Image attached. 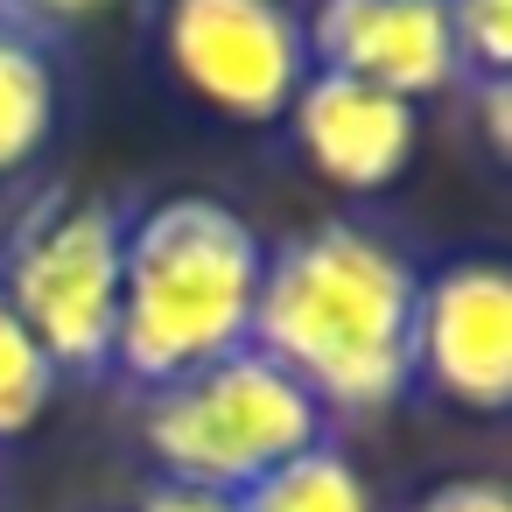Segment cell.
Segmentation results:
<instances>
[{
  "label": "cell",
  "instance_id": "6da1fadb",
  "mask_svg": "<svg viewBox=\"0 0 512 512\" xmlns=\"http://www.w3.org/2000/svg\"><path fill=\"white\" fill-rule=\"evenodd\" d=\"M421 267L358 218H323L267 246L253 351L274 358L323 421H379L414 393Z\"/></svg>",
  "mask_w": 512,
  "mask_h": 512
},
{
  "label": "cell",
  "instance_id": "7a4b0ae2",
  "mask_svg": "<svg viewBox=\"0 0 512 512\" xmlns=\"http://www.w3.org/2000/svg\"><path fill=\"white\" fill-rule=\"evenodd\" d=\"M260 267H267V239L239 204L211 190H169L127 211L113 379L155 393L197 365L246 351Z\"/></svg>",
  "mask_w": 512,
  "mask_h": 512
},
{
  "label": "cell",
  "instance_id": "3957f363",
  "mask_svg": "<svg viewBox=\"0 0 512 512\" xmlns=\"http://www.w3.org/2000/svg\"><path fill=\"white\" fill-rule=\"evenodd\" d=\"M127 204L106 190H36L0 232V302L50 351L64 386L113 379Z\"/></svg>",
  "mask_w": 512,
  "mask_h": 512
},
{
  "label": "cell",
  "instance_id": "277c9868",
  "mask_svg": "<svg viewBox=\"0 0 512 512\" xmlns=\"http://www.w3.org/2000/svg\"><path fill=\"white\" fill-rule=\"evenodd\" d=\"M134 421L155 456V477L211 484L232 498L330 435L323 407L253 344L218 365H197L155 393H134Z\"/></svg>",
  "mask_w": 512,
  "mask_h": 512
},
{
  "label": "cell",
  "instance_id": "5b68a950",
  "mask_svg": "<svg viewBox=\"0 0 512 512\" xmlns=\"http://www.w3.org/2000/svg\"><path fill=\"white\" fill-rule=\"evenodd\" d=\"M162 64L218 120L274 127L309 78L302 8L295 0H162Z\"/></svg>",
  "mask_w": 512,
  "mask_h": 512
},
{
  "label": "cell",
  "instance_id": "8992f818",
  "mask_svg": "<svg viewBox=\"0 0 512 512\" xmlns=\"http://www.w3.org/2000/svg\"><path fill=\"white\" fill-rule=\"evenodd\" d=\"M414 386L456 414L512 407V281L498 253H456L421 274Z\"/></svg>",
  "mask_w": 512,
  "mask_h": 512
},
{
  "label": "cell",
  "instance_id": "52a82bcc",
  "mask_svg": "<svg viewBox=\"0 0 512 512\" xmlns=\"http://www.w3.org/2000/svg\"><path fill=\"white\" fill-rule=\"evenodd\" d=\"M302 43H309V71L379 85L407 106L463 92V57L442 0H309Z\"/></svg>",
  "mask_w": 512,
  "mask_h": 512
},
{
  "label": "cell",
  "instance_id": "ba28073f",
  "mask_svg": "<svg viewBox=\"0 0 512 512\" xmlns=\"http://www.w3.org/2000/svg\"><path fill=\"white\" fill-rule=\"evenodd\" d=\"M288 127H295L302 162L323 183H337L344 197L393 190L414 169V148H421V106H407L379 85L337 78V71L302 78V92L288 106Z\"/></svg>",
  "mask_w": 512,
  "mask_h": 512
},
{
  "label": "cell",
  "instance_id": "9c48e42d",
  "mask_svg": "<svg viewBox=\"0 0 512 512\" xmlns=\"http://www.w3.org/2000/svg\"><path fill=\"white\" fill-rule=\"evenodd\" d=\"M64 127V57L57 43L0 22V183H22Z\"/></svg>",
  "mask_w": 512,
  "mask_h": 512
},
{
  "label": "cell",
  "instance_id": "30bf717a",
  "mask_svg": "<svg viewBox=\"0 0 512 512\" xmlns=\"http://www.w3.org/2000/svg\"><path fill=\"white\" fill-rule=\"evenodd\" d=\"M239 512H379V498H372V477L358 470V456L337 435H323L316 449L288 456L253 491H239Z\"/></svg>",
  "mask_w": 512,
  "mask_h": 512
},
{
  "label": "cell",
  "instance_id": "8fae6325",
  "mask_svg": "<svg viewBox=\"0 0 512 512\" xmlns=\"http://www.w3.org/2000/svg\"><path fill=\"white\" fill-rule=\"evenodd\" d=\"M64 393V372L50 365V351L29 337V323L0 302V442L29 435Z\"/></svg>",
  "mask_w": 512,
  "mask_h": 512
},
{
  "label": "cell",
  "instance_id": "7c38bea8",
  "mask_svg": "<svg viewBox=\"0 0 512 512\" xmlns=\"http://www.w3.org/2000/svg\"><path fill=\"white\" fill-rule=\"evenodd\" d=\"M442 15L463 57V85L512 78V0H442Z\"/></svg>",
  "mask_w": 512,
  "mask_h": 512
},
{
  "label": "cell",
  "instance_id": "4fadbf2b",
  "mask_svg": "<svg viewBox=\"0 0 512 512\" xmlns=\"http://www.w3.org/2000/svg\"><path fill=\"white\" fill-rule=\"evenodd\" d=\"M113 8H127V0H0V22H15V29H29V36L64 50V36L106 22Z\"/></svg>",
  "mask_w": 512,
  "mask_h": 512
},
{
  "label": "cell",
  "instance_id": "5bb4252c",
  "mask_svg": "<svg viewBox=\"0 0 512 512\" xmlns=\"http://www.w3.org/2000/svg\"><path fill=\"white\" fill-rule=\"evenodd\" d=\"M407 512H512V498H505V477H491V470H463V477L428 484Z\"/></svg>",
  "mask_w": 512,
  "mask_h": 512
},
{
  "label": "cell",
  "instance_id": "9a60e30c",
  "mask_svg": "<svg viewBox=\"0 0 512 512\" xmlns=\"http://www.w3.org/2000/svg\"><path fill=\"white\" fill-rule=\"evenodd\" d=\"M134 512H239V498L211 491V484H183V477H148Z\"/></svg>",
  "mask_w": 512,
  "mask_h": 512
},
{
  "label": "cell",
  "instance_id": "2e32d148",
  "mask_svg": "<svg viewBox=\"0 0 512 512\" xmlns=\"http://www.w3.org/2000/svg\"><path fill=\"white\" fill-rule=\"evenodd\" d=\"M463 99L477 106V120H484V141H491V155H505V106H512V78H491V85H463Z\"/></svg>",
  "mask_w": 512,
  "mask_h": 512
}]
</instances>
